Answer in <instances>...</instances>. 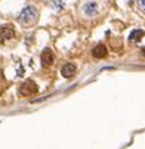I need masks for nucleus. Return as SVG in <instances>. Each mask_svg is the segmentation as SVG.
I'll use <instances>...</instances> for the list:
<instances>
[{"instance_id":"obj_1","label":"nucleus","mask_w":145,"mask_h":149,"mask_svg":"<svg viewBox=\"0 0 145 149\" xmlns=\"http://www.w3.org/2000/svg\"><path fill=\"white\" fill-rule=\"evenodd\" d=\"M18 19H19L21 24H33L34 21L37 19V9H36L34 6H27V8H24L22 10H21Z\"/></svg>"},{"instance_id":"obj_2","label":"nucleus","mask_w":145,"mask_h":149,"mask_svg":"<svg viewBox=\"0 0 145 149\" xmlns=\"http://www.w3.org/2000/svg\"><path fill=\"white\" fill-rule=\"evenodd\" d=\"M37 92V84L33 80H25L19 87V93L21 96H31Z\"/></svg>"},{"instance_id":"obj_3","label":"nucleus","mask_w":145,"mask_h":149,"mask_svg":"<svg viewBox=\"0 0 145 149\" xmlns=\"http://www.w3.org/2000/svg\"><path fill=\"white\" fill-rule=\"evenodd\" d=\"M53 63V52L50 49H45L43 52H41V65H43L45 68L50 67Z\"/></svg>"},{"instance_id":"obj_4","label":"nucleus","mask_w":145,"mask_h":149,"mask_svg":"<svg viewBox=\"0 0 145 149\" xmlns=\"http://www.w3.org/2000/svg\"><path fill=\"white\" fill-rule=\"evenodd\" d=\"M15 36V31L12 27L9 25H5V27H0V43H3V41L12 38Z\"/></svg>"},{"instance_id":"obj_5","label":"nucleus","mask_w":145,"mask_h":149,"mask_svg":"<svg viewBox=\"0 0 145 149\" xmlns=\"http://www.w3.org/2000/svg\"><path fill=\"white\" fill-rule=\"evenodd\" d=\"M107 47L104 46V45H98L96 47H93V50H92V55H93V58H96V59H102V58H105L107 56Z\"/></svg>"},{"instance_id":"obj_6","label":"nucleus","mask_w":145,"mask_h":149,"mask_svg":"<svg viewBox=\"0 0 145 149\" xmlns=\"http://www.w3.org/2000/svg\"><path fill=\"white\" fill-rule=\"evenodd\" d=\"M74 72H76V67L73 65V63H65V65H62V68H61V74L64 75L65 78L73 77Z\"/></svg>"},{"instance_id":"obj_7","label":"nucleus","mask_w":145,"mask_h":149,"mask_svg":"<svg viewBox=\"0 0 145 149\" xmlns=\"http://www.w3.org/2000/svg\"><path fill=\"white\" fill-rule=\"evenodd\" d=\"M96 10H98V5L95 2H90V3H88L85 6V13L89 15V16H93L96 13Z\"/></svg>"},{"instance_id":"obj_8","label":"nucleus","mask_w":145,"mask_h":149,"mask_svg":"<svg viewBox=\"0 0 145 149\" xmlns=\"http://www.w3.org/2000/svg\"><path fill=\"white\" fill-rule=\"evenodd\" d=\"M142 37H144V31L142 30H133L130 33V36H129V40L133 41V43H136V41H139Z\"/></svg>"},{"instance_id":"obj_9","label":"nucleus","mask_w":145,"mask_h":149,"mask_svg":"<svg viewBox=\"0 0 145 149\" xmlns=\"http://www.w3.org/2000/svg\"><path fill=\"white\" fill-rule=\"evenodd\" d=\"M138 3H139V8H141L142 10H145V0H139Z\"/></svg>"},{"instance_id":"obj_10","label":"nucleus","mask_w":145,"mask_h":149,"mask_svg":"<svg viewBox=\"0 0 145 149\" xmlns=\"http://www.w3.org/2000/svg\"><path fill=\"white\" fill-rule=\"evenodd\" d=\"M142 55H144V56H145V47H144V49H142Z\"/></svg>"}]
</instances>
